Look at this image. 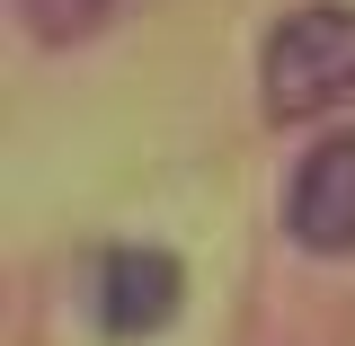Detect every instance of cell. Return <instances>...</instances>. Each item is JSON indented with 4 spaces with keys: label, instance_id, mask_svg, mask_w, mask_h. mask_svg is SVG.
Returning a JSON list of instances; mask_svg holds the SVG:
<instances>
[{
    "label": "cell",
    "instance_id": "cell-3",
    "mask_svg": "<svg viewBox=\"0 0 355 346\" xmlns=\"http://www.w3.org/2000/svg\"><path fill=\"white\" fill-rule=\"evenodd\" d=\"M89 302H98V329H107L116 346L160 338L178 311H187V266H178L169 249H151V240H125V249H107V258H98Z\"/></svg>",
    "mask_w": 355,
    "mask_h": 346
},
{
    "label": "cell",
    "instance_id": "cell-2",
    "mask_svg": "<svg viewBox=\"0 0 355 346\" xmlns=\"http://www.w3.org/2000/svg\"><path fill=\"white\" fill-rule=\"evenodd\" d=\"M284 240L302 258H355V133H320L284 187Z\"/></svg>",
    "mask_w": 355,
    "mask_h": 346
},
{
    "label": "cell",
    "instance_id": "cell-1",
    "mask_svg": "<svg viewBox=\"0 0 355 346\" xmlns=\"http://www.w3.org/2000/svg\"><path fill=\"white\" fill-rule=\"evenodd\" d=\"M355 98V9L347 0H302L284 9L258 44V107L266 125H320Z\"/></svg>",
    "mask_w": 355,
    "mask_h": 346
},
{
    "label": "cell",
    "instance_id": "cell-4",
    "mask_svg": "<svg viewBox=\"0 0 355 346\" xmlns=\"http://www.w3.org/2000/svg\"><path fill=\"white\" fill-rule=\"evenodd\" d=\"M116 9H125V0H18V18H27L36 44H89Z\"/></svg>",
    "mask_w": 355,
    "mask_h": 346
}]
</instances>
